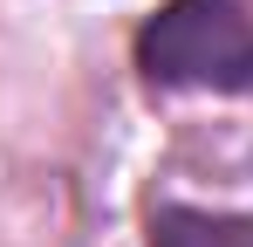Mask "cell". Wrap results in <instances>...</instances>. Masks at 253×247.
Masks as SVG:
<instances>
[{
	"label": "cell",
	"mask_w": 253,
	"mask_h": 247,
	"mask_svg": "<svg viewBox=\"0 0 253 247\" xmlns=\"http://www.w3.org/2000/svg\"><path fill=\"white\" fill-rule=\"evenodd\" d=\"M137 69L158 89H253V14L240 0H165L137 28Z\"/></svg>",
	"instance_id": "6da1fadb"
},
{
	"label": "cell",
	"mask_w": 253,
	"mask_h": 247,
	"mask_svg": "<svg viewBox=\"0 0 253 247\" xmlns=\"http://www.w3.org/2000/svg\"><path fill=\"white\" fill-rule=\"evenodd\" d=\"M144 247H253V213L158 206V213L144 220Z\"/></svg>",
	"instance_id": "7a4b0ae2"
}]
</instances>
